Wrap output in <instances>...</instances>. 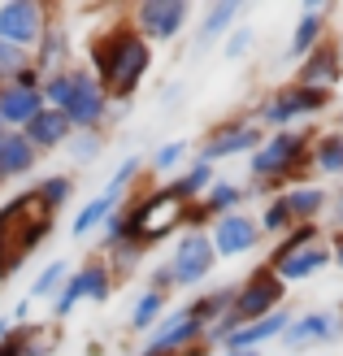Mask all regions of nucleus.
<instances>
[{"instance_id":"1","label":"nucleus","mask_w":343,"mask_h":356,"mask_svg":"<svg viewBox=\"0 0 343 356\" xmlns=\"http://www.w3.org/2000/svg\"><path fill=\"white\" fill-rule=\"evenodd\" d=\"M87 70L100 79L104 96L113 104H126V100H135V92L143 87V79L152 70V44H143L131 31V22L118 17L113 26L92 35V44H87Z\"/></svg>"},{"instance_id":"2","label":"nucleus","mask_w":343,"mask_h":356,"mask_svg":"<svg viewBox=\"0 0 343 356\" xmlns=\"http://www.w3.org/2000/svg\"><path fill=\"white\" fill-rule=\"evenodd\" d=\"M313 127L296 131H269L261 148L248 156V195H278L296 183H309V148H313Z\"/></svg>"},{"instance_id":"3","label":"nucleus","mask_w":343,"mask_h":356,"mask_svg":"<svg viewBox=\"0 0 343 356\" xmlns=\"http://www.w3.org/2000/svg\"><path fill=\"white\" fill-rule=\"evenodd\" d=\"M265 265L287 282V287L317 278V274L330 265V239L321 235V222L292 226L274 248H269V261H265Z\"/></svg>"},{"instance_id":"4","label":"nucleus","mask_w":343,"mask_h":356,"mask_svg":"<svg viewBox=\"0 0 343 356\" xmlns=\"http://www.w3.org/2000/svg\"><path fill=\"white\" fill-rule=\"evenodd\" d=\"M326 109H330V92H309V87H300V83H282V87H274L269 96H261L252 104L248 118L269 135V131L309 127V122L321 118Z\"/></svg>"},{"instance_id":"5","label":"nucleus","mask_w":343,"mask_h":356,"mask_svg":"<svg viewBox=\"0 0 343 356\" xmlns=\"http://www.w3.org/2000/svg\"><path fill=\"white\" fill-rule=\"evenodd\" d=\"M126 226H131V239L148 252L152 243L161 239H174L178 230H187V204H178L174 195L166 187H157L148 195H139V200H131L126 195Z\"/></svg>"},{"instance_id":"6","label":"nucleus","mask_w":343,"mask_h":356,"mask_svg":"<svg viewBox=\"0 0 343 356\" xmlns=\"http://www.w3.org/2000/svg\"><path fill=\"white\" fill-rule=\"evenodd\" d=\"M74 131H109V122H113V100L104 96V87L100 79L92 74L87 65H70V92L61 100V109H57Z\"/></svg>"},{"instance_id":"7","label":"nucleus","mask_w":343,"mask_h":356,"mask_svg":"<svg viewBox=\"0 0 343 356\" xmlns=\"http://www.w3.org/2000/svg\"><path fill=\"white\" fill-rule=\"evenodd\" d=\"M287 282L269 270V265H257L239 287H234V300H230V322H234V330L239 326H248V322H261V317H269V313H278V309H287Z\"/></svg>"},{"instance_id":"8","label":"nucleus","mask_w":343,"mask_h":356,"mask_svg":"<svg viewBox=\"0 0 343 356\" xmlns=\"http://www.w3.org/2000/svg\"><path fill=\"white\" fill-rule=\"evenodd\" d=\"M166 265L174 274V287L205 291V282L218 270V252H213V243H209V230H178Z\"/></svg>"},{"instance_id":"9","label":"nucleus","mask_w":343,"mask_h":356,"mask_svg":"<svg viewBox=\"0 0 343 356\" xmlns=\"http://www.w3.org/2000/svg\"><path fill=\"white\" fill-rule=\"evenodd\" d=\"M261 139H265V131L248 113H239V118H226V122H218V127H209L191 152L200 156V161L218 165V161H234V156H252L261 148Z\"/></svg>"},{"instance_id":"10","label":"nucleus","mask_w":343,"mask_h":356,"mask_svg":"<svg viewBox=\"0 0 343 356\" xmlns=\"http://www.w3.org/2000/svg\"><path fill=\"white\" fill-rule=\"evenodd\" d=\"M126 22L143 44H174L191 22V0H139L131 5Z\"/></svg>"},{"instance_id":"11","label":"nucleus","mask_w":343,"mask_h":356,"mask_svg":"<svg viewBox=\"0 0 343 356\" xmlns=\"http://www.w3.org/2000/svg\"><path fill=\"white\" fill-rule=\"evenodd\" d=\"M52 17H57V9L44 0H0V44L35 52Z\"/></svg>"},{"instance_id":"12","label":"nucleus","mask_w":343,"mask_h":356,"mask_svg":"<svg viewBox=\"0 0 343 356\" xmlns=\"http://www.w3.org/2000/svg\"><path fill=\"white\" fill-rule=\"evenodd\" d=\"M200 343H205V322L183 305L161 317L152 334H143L139 356H191V348H200Z\"/></svg>"},{"instance_id":"13","label":"nucleus","mask_w":343,"mask_h":356,"mask_svg":"<svg viewBox=\"0 0 343 356\" xmlns=\"http://www.w3.org/2000/svg\"><path fill=\"white\" fill-rule=\"evenodd\" d=\"M209 243H213V252H218V261H239V257L257 252V248L265 243V235L257 226V213L234 209V213H226V218L209 222Z\"/></svg>"},{"instance_id":"14","label":"nucleus","mask_w":343,"mask_h":356,"mask_svg":"<svg viewBox=\"0 0 343 356\" xmlns=\"http://www.w3.org/2000/svg\"><path fill=\"white\" fill-rule=\"evenodd\" d=\"M339 339H343L339 309H304V313H292V322H287L278 343L287 352H304V348H326Z\"/></svg>"},{"instance_id":"15","label":"nucleus","mask_w":343,"mask_h":356,"mask_svg":"<svg viewBox=\"0 0 343 356\" xmlns=\"http://www.w3.org/2000/svg\"><path fill=\"white\" fill-rule=\"evenodd\" d=\"M252 200L248 195V183H234V178H218L205 195H200V204H191L187 209V230H209L213 218H226V213L234 209H244Z\"/></svg>"},{"instance_id":"16","label":"nucleus","mask_w":343,"mask_h":356,"mask_svg":"<svg viewBox=\"0 0 343 356\" xmlns=\"http://www.w3.org/2000/svg\"><path fill=\"white\" fill-rule=\"evenodd\" d=\"M31 65L40 70V74L48 79V74H61V70H70L74 65V35H70V26L61 22V13L48 22V31H44V40L35 44V52H31Z\"/></svg>"},{"instance_id":"17","label":"nucleus","mask_w":343,"mask_h":356,"mask_svg":"<svg viewBox=\"0 0 343 356\" xmlns=\"http://www.w3.org/2000/svg\"><path fill=\"white\" fill-rule=\"evenodd\" d=\"M244 9H248V0H213L200 13V26H196V52H209L213 44H222L226 35L239 26Z\"/></svg>"},{"instance_id":"18","label":"nucleus","mask_w":343,"mask_h":356,"mask_svg":"<svg viewBox=\"0 0 343 356\" xmlns=\"http://www.w3.org/2000/svg\"><path fill=\"white\" fill-rule=\"evenodd\" d=\"M339 79H343V70H339V57H335L330 40H326V44H317L304 61H296V79L292 83L309 87V92H335Z\"/></svg>"},{"instance_id":"19","label":"nucleus","mask_w":343,"mask_h":356,"mask_svg":"<svg viewBox=\"0 0 343 356\" xmlns=\"http://www.w3.org/2000/svg\"><path fill=\"white\" fill-rule=\"evenodd\" d=\"M48 109L44 104V92H31V87H0V127L5 131H26L31 118H40Z\"/></svg>"},{"instance_id":"20","label":"nucleus","mask_w":343,"mask_h":356,"mask_svg":"<svg viewBox=\"0 0 343 356\" xmlns=\"http://www.w3.org/2000/svg\"><path fill=\"white\" fill-rule=\"evenodd\" d=\"M218 178H222L218 165H209V161H200V156H191V161L166 183V191L174 195L178 204H187V209H191V204H200V195H205L213 183H218Z\"/></svg>"},{"instance_id":"21","label":"nucleus","mask_w":343,"mask_h":356,"mask_svg":"<svg viewBox=\"0 0 343 356\" xmlns=\"http://www.w3.org/2000/svg\"><path fill=\"white\" fill-rule=\"evenodd\" d=\"M309 178L321 183V178H343V131L326 127L313 135V148H309Z\"/></svg>"},{"instance_id":"22","label":"nucleus","mask_w":343,"mask_h":356,"mask_svg":"<svg viewBox=\"0 0 343 356\" xmlns=\"http://www.w3.org/2000/svg\"><path fill=\"white\" fill-rule=\"evenodd\" d=\"M330 9H321V13H300L296 17V26H292V40H287V61H304L317 44H326L330 40Z\"/></svg>"},{"instance_id":"23","label":"nucleus","mask_w":343,"mask_h":356,"mask_svg":"<svg viewBox=\"0 0 343 356\" xmlns=\"http://www.w3.org/2000/svg\"><path fill=\"white\" fill-rule=\"evenodd\" d=\"M282 200H287V213H292V222H296V226H309V222H321V218H326V209H330V191L309 178V183L287 187V191H282Z\"/></svg>"},{"instance_id":"24","label":"nucleus","mask_w":343,"mask_h":356,"mask_svg":"<svg viewBox=\"0 0 343 356\" xmlns=\"http://www.w3.org/2000/svg\"><path fill=\"white\" fill-rule=\"evenodd\" d=\"M0 356H57V326L52 322L13 326V334L5 339Z\"/></svg>"},{"instance_id":"25","label":"nucleus","mask_w":343,"mask_h":356,"mask_svg":"<svg viewBox=\"0 0 343 356\" xmlns=\"http://www.w3.org/2000/svg\"><path fill=\"white\" fill-rule=\"evenodd\" d=\"M26 144L40 152V156H48V152H61L65 144H70V135H74V127H70V122L57 113V109H44L40 118H31L26 122Z\"/></svg>"},{"instance_id":"26","label":"nucleus","mask_w":343,"mask_h":356,"mask_svg":"<svg viewBox=\"0 0 343 356\" xmlns=\"http://www.w3.org/2000/svg\"><path fill=\"white\" fill-rule=\"evenodd\" d=\"M35 165H40V152L26 144L22 131L0 135V183H17V178L35 174Z\"/></svg>"},{"instance_id":"27","label":"nucleus","mask_w":343,"mask_h":356,"mask_svg":"<svg viewBox=\"0 0 343 356\" xmlns=\"http://www.w3.org/2000/svg\"><path fill=\"white\" fill-rule=\"evenodd\" d=\"M74 187H79V174H44L40 183L31 187V200L44 218H57V213L70 209V200H74Z\"/></svg>"},{"instance_id":"28","label":"nucleus","mask_w":343,"mask_h":356,"mask_svg":"<svg viewBox=\"0 0 343 356\" xmlns=\"http://www.w3.org/2000/svg\"><path fill=\"white\" fill-rule=\"evenodd\" d=\"M166 313H170V296H161V291H148V287H143V291L135 296L131 313H126V330H131V334H152L157 322H161Z\"/></svg>"},{"instance_id":"29","label":"nucleus","mask_w":343,"mask_h":356,"mask_svg":"<svg viewBox=\"0 0 343 356\" xmlns=\"http://www.w3.org/2000/svg\"><path fill=\"white\" fill-rule=\"evenodd\" d=\"M74 274H79V282H83V305H109V300H113L118 278L109 274V265H104L100 257L74 265Z\"/></svg>"},{"instance_id":"30","label":"nucleus","mask_w":343,"mask_h":356,"mask_svg":"<svg viewBox=\"0 0 343 356\" xmlns=\"http://www.w3.org/2000/svg\"><path fill=\"white\" fill-rule=\"evenodd\" d=\"M230 300H234V282H222V287H205V291L196 296L187 309H191L196 317H200L205 330H209V326H218L222 317L230 313Z\"/></svg>"},{"instance_id":"31","label":"nucleus","mask_w":343,"mask_h":356,"mask_svg":"<svg viewBox=\"0 0 343 356\" xmlns=\"http://www.w3.org/2000/svg\"><path fill=\"white\" fill-rule=\"evenodd\" d=\"M118 209V200H109V195H92L79 213H74V222H70V239H87V235H96V230L109 222V213Z\"/></svg>"},{"instance_id":"32","label":"nucleus","mask_w":343,"mask_h":356,"mask_svg":"<svg viewBox=\"0 0 343 356\" xmlns=\"http://www.w3.org/2000/svg\"><path fill=\"white\" fill-rule=\"evenodd\" d=\"M70 270H74V265H70L65 257H57V261H48L44 265V270L40 274H35L31 278V300H35V305H40V300H48V305H52V300H57V291L65 287V278H70Z\"/></svg>"},{"instance_id":"33","label":"nucleus","mask_w":343,"mask_h":356,"mask_svg":"<svg viewBox=\"0 0 343 356\" xmlns=\"http://www.w3.org/2000/svg\"><path fill=\"white\" fill-rule=\"evenodd\" d=\"M191 139H166V144H157V152L148 156V165H152V174H178L187 161H191Z\"/></svg>"},{"instance_id":"34","label":"nucleus","mask_w":343,"mask_h":356,"mask_svg":"<svg viewBox=\"0 0 343 356\" xmlns=\"http://www.w3.org/2000/svg\"><path fill=\"white\" fill-rule=\"evenodd\" d=\"M61 152L70 156V165H74V170L96 165V161H100V152H104V135H100V131H74V135H70V144H65Z\"/></svg>"},{"instance_id":"35","label":"nucleus","mask_w":343,"mask_h":356,"mask_svg":"<svg viewBox=\"0 0 343 356\" xmlns=\"http://www.w3.org/2000/svg\"><path fill=\"white\" fill-rule=\"evenodd\" d=\"M139 174H143V156H139V152L122 156V161H118V170L109 174V183H104V191H100V195H109V200L126 204V191L135 187V178H139Z\"/></svg>"},{"instance_id":"36","label":"nucleus","mask_w":343,"mask_h":356,"mask_svg":"<svg viewBox=\"0 0 343 356\" xmlns=\"http://www.w3.org/2000/svg\"><path fill=\"white\" fill-rule=\"evenodd\" d=\"M257 226H261V235H265V239H282L287 230L296 226V222H292V213H287L282 191H278V195H269V200L261 204V213H257Z\"/></svg>"},{"instance_id":"37","label":"nucleus","mask_w":343,"mask_h":356,"mask_svg":"<svg viewBox=\"0 0 343 356\" xmlns=\"http://www.w3.org/2000/svg\"><path fill=\"white\" fill-rule=\"evenodd\" d=\"M139 257H143V248H139L135 239H122V243L113 248V252H104L100 261L109 265V274H113V278L122 282V278H131V274L139 270Z\"/></svg>"},{"instance_id":"38","label":"nucleus","mask_w":343,"mask_h":356,"mask_svg":"<svg viewBox=\"0 0 343 356\" xmlns=\"http://www.w3.org/2000/svg\"><path fill=\"white\" fill-rule=\"evenodd\" d=\"M96 239H100V243H96V248H100L96 257H104V252H113V248H118L122 239H131V226H126V209H122V204H118V209L109 213V222H104V226L96 230Z\"/></svg>"},{"instance_id":"39","label":"nucleus","mask_w":343,"mask_h":356,"mask_svg":"<svg viewBox=\"0 0 343 356\" xmlns=\"http://www.w3.org/2000/svg\"><path fill=\"white\" fill-rule=\"evenodd\" d=\"M252 48H257V31L239 22V26H234L226 40H222V57H226V61H244Z\"/></svg>"},{"instance_id":"40","label":"nucleus","mask_w":343,"mask_h":356,"mask_svg":"<svg viewBox=\"0 0 343 356\" xmlns=\"http://www.w3.org/2000/svg\"><path fill=\"white\" fill-rule=\"evenodd\" d=\"M31 65V52H22V48H9V44H0V87H9L22 70Z\"/></svg>"},{"instance_id":"41","label":"nucleus","mask_w":343,"mask_h":356,"mask_svg":"<svg viewBox=\"0 0 343 356\" xmlns=\"http://www.w3.org/2000/svg\"><path fill=\"white\" fill-rule=\"evenodd\" d=\"M148 291H161V296H174V274H170V265H157V270L148 274Z\"/></svg>"},{"instance_id":"42","label":"nucleus","mask_w":343,"mask_h":356,"mask_svg":"<svg viewBox=\"0 0 343 356\" xmlns=\"http://www.w3.org/2000/svg\"><path fill=\"white\" fill-rule=\"evenodd\" d=\"M9 322H13V326H31V322H35V300H31V296H22V300L13 305Z\"/></svg>"},{"instance_id":"43","label":"nucleus","mask_w":343,"mask_h":356,"mask_svg":"<svg viewBox=\"0 0 343 356\" xmlns=\"http://www.w3.org/2000/svg\"><path fill=\"white\" fill-rule=\"evenodd\" d=\"M326 218H330V235H343V187L330 195V209H326Z\"/></svg>"},{"instance_id":"44","label":"nucleus","mask_w":343,"mask_h":356,"mask_svg":"<svg viewBox=\"0 0 343 356\" xmlns=\"http://www.w3.org/2000/svg\"><path fill=\"white\" fill-rule=\"evenodd\" d=\"M330 265L343 270V235H330Z\"/></svg>"},{"instance_id":"45","label":"nucleus","mask_w":343,"mask_h":356,"mask_svg":"<svg viewBox=\"0 0 343 356\" xmlns=\"http://www.w3.org/2000/svg\"><path fill=\"white\" fill-rule=\"evenodd\" d=\"M330 48H335V57H339V70H343V22L335 26V35H330Z\"/></svg>"},{"instance_id":"46","label":"nucleus","mask_w":343,"mask_h":356,"mask_svg":"<svg viewBox=\"0 0 343 356\" xmlns=\"http://www.w3.org/2000/svg\"><path fill=\"white\" fill-rule=\"evenodd\" d=\"M9 334H13V322H9V317H0V348H5Z\"/></svg>"},{"instance_id":"47","label":"nucleus","mask_w":343,"mask_h":356,"mask_svg":"<svg viewBox=\"0 0 343 356\" xmlns=\"http://www.w3.org/2000/svg\"><path fill=\"white\" fill-rule=\"evenodd\" d=\"M335 127H339V131H343V109H339V122H335Z\"/></svg>"},{"instance_id":"48","label":"nucleus","mask_w":343,"mask_h":356,"mask_svg":"<svg viewBox=\"0 0 343 356\" xmlns=\"http://www.w3.org/2000/svg\"><path fill=\"white\" fill-rule=\"evenodd\" d=\"M239 356H261V352H239Z\"/></svg>"},{"instance_id":"49","label":"nucleus","mask_w":343,"mask_h":356,"mask_svg":"<svg viewBox=\"0 0 343 356\" xmlns=\"http://www.w3.org/2000/svg\"><path fill=\"white\" fill-rule=\"evenodd\" d=\"M339 322H343V305H339Z\"/></svg>"},{"instance_id":"50","label":"nucleus","mask_w":343,"mask_h":356,"mask_svg":"<svg viewBox=\"0 0 343 356\" xmlns=\"http://www.w3.org/2000/svg\"><path fill=\"white\" fill-rule=\"evenodd\" d=\"M0 135H5V127H0Z\"/></svg>"},{"instance_id":"51","label":"nucleus","mask_w":343,"mask_h":356,"mask_svg":"<svg viewBox=\"0 0 343 356\" xmlns=\"http://www.w3.org/2000/svg\"><path fill=\"white\" fill-rule=\"evenodd\" d=\"M0 187H5V183H0Z\"/></svg>"}]
</instances>
